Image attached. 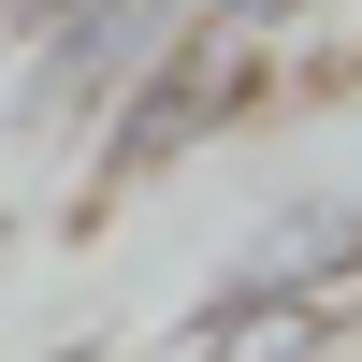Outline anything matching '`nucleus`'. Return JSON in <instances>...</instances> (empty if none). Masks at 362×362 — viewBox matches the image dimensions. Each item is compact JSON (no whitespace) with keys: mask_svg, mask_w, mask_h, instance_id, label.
I'll use <instances>...</instances> for the list:
<instances>
[{"mask_svg":"<svg viewBox=\"0 0 362 362\" xmlns=\"http://www.w3.org/2000/svg\"><path fill=\"white\" fill-rule=\"evenodd\" d=\"M102 362H232V348H203L189 319H174V334H131V348H102Z\"/></svg>","mask_w":362,"mask_h":362,"instance_id":"5","label":"nucleus"},{"mask_svg":"<svg viewBox=\"0 0 362 362\" xmlns=\"http://www.w3.org/2000/svg\"><path fill=\"white\" fill-rule=\"evenodd\" d=\"M174 15H189V0H87V15H58L44 44H15V73H0V131L15 145H87L116 116V87L174 44Z\"/></svg>","mask_w":362,"mask_h":362,"instance_id":"3","label":"nucleus"},{"mask_svg":"<svg viewBox=\"0 0 362 362\" xmlns=\"http://www.w3.org/2000/svg\"><path fill=\"white\" fill-rule=\"evenodd\" d=\"M58 15H87V0H0V58H15V44H44Z\"/></svg>","mask_w":362,"mask_h":362,"instance_id":"6","label":"nucleus"},{"mask_svg":"<svg viewBox=\"0 0 362 362\" xmlns=\"http://www.w3.org/2000/svg\"><path fill=\"white\" fill-rule=\"evenodd\" d=\"M102 348H116V334H58V348H29V362H102Z\"/></svg>","mask_w":362,"mask_h":362,"instance_id":"7","label":"nucleus"},{"mask_svg":"<svg viewBox=\"0 0 362 362\" xmlns=\"http://www.w3.org/2000/svg\"><path fill=\"white\" fill-rule=\"evenodd\" d=\"M348 290H362V203L348 189H290V203H261V232L189 290V334L232 348V334H261V319H290V305H348Z\"/></svg>","mask_w":362,"mask_h":362,"instance_id":"2","label":"nucleus"},{"mask_svg":"<svg viewBox=\"0 0 362 362\" xmlns=\"http://www.w3.org/2000/svg\"><path fill=\"white\" fill-rule=\"evenodd\" d=\"M247 102H261V58H247V44H218L203 15H174V44L145 58V73L116 87V116L87 131V189H160V174H174V160H203Z\"/></svg>","mask_w":362,"mask_h":362,"instance_id":"1","label":"nucleus"},{"mask_svg":"<svg viewBox=\"0 0 362 362\" xmlns=\"http://www.w3.org/2000/svg\"><path fill=\"white\" fill-rule=\"evenodd\" d=\"M189 15L218 29V44H247V58H261V44H290V29H319L334 0H189Z\"/></svg>","mask_w":362,"mask_h":362,"instance_id":"4","label":"nucleus"}]
</instances>
